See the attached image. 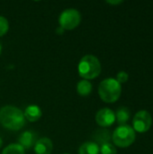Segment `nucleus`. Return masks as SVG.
<instances>
[{"mask_svg": "<svg viewBox=\"0 0 153 154\" xmlns=\"http://www.w3.org/2000/svg\"><path fill=\"white\" fill-rule=\"evenodd\" d=\"M0 124L11 131H18L25 125V117L21 109L14 106H5L0 109Z\"/></svg>", "mask_w": 153, "mask_h": 154, "instance_id": "f257e3e1", "label": "nucleus"}, {"mask_svg": "<svg viewBox=\"0 0 153 154\" xmlns=\"http://www.w3.org/2000/svg\"><path fill=\"white\" fill-rule=\"evenodd\" d=\"M78 74L84 79H93L98 77L101 73L102 67L99 60L91 54L85 55L81 58L78 66Z\"/></svg>", "mask_w": 153, "mask_h": 154, "instance_id": "f03ea898", "label": "nucleus"}, {"mask_svg": "<svg viewBox=\"0 0 153 154\" xmlns=\"http://www.w3.org/2000/svg\"><path fill=\"white\" fill-rule=\"evenodd\" d=\"M122 93L121 84L113 78H108L100 82L98 94L100 98L106 103L116 102Z\"/></svg>", "mask_w": 153, "mask_h": 154, "instance_id": "7ed1b4c3", "label": "nucleus"}, {"mask_svg": "<svg viewBox=\"0 0 153 154\" xmlns=\"http://www.w3.org/2000/svg\"><path fill=\"white\" fill-rule=\"evenodd\" d=\"M136 138L135 131L128 125H119L112 134L114 143L120 148H126L131 146Z\"/></svg>", "mask_w": 153, "mask_h": 154, "instance_id": "20e7f679", "label": "nucleus"}, {"mask_svg": "<svg viewBox=\"0 0 153 154\" xmlns=\"http://www.w3.org/2000/svg\"><path fill=\"white\" fill-rule=\"evenodd\" d=\"M80 22H81L80 13L73 8L64 10L59 17L60 25L64 30H69V31L73 30L79 25Z\"/></svg>", "mask_w": 153, "mask_h": 154, "instance_id": "39448f33", "label": "nucleus"}, {"mask_svg": "<svg viewBox=\"0 0 153 154\" xmlns=\"http://www.w3.org/2000/svg\"><path fill=\"white\" fill-rule=\"evenodd\" d=\"M152 124V118L149 112L145 110L139 111L134 116L133 125V130L138 133H146L150 130Z\"/></svg>", "mask_w": 153, "mask_h": 154, "instance_id": "423d86ee", "label": "nucleus"}, {"mask_svg": "<svg viewBox=\"0 0 153 154\" xmlns=\"http://www.w3.org/2000/svg\"><path fill=\"white\" fill-rule=\"evenodd\" d=\"M96 122L101 127L111 126L115 122V114L110 108H102L96 115Z\"/></svg>", "mask_w": 153, "mask_h": 154, "instance_id": "0eeeda50", "label": "nucleus"}, {"mask_svg": "<svg viewBox=\"0 0 153 154\" xmlns=\"http://www.w3.org/2000/svg\"><path fill=\"white\" fill-rule=\"evenodd\" d=\"M53 149L52 141L50 138L42 137L36 141L34 144L35 154H50Z\"/></svg>", "mask_w": 153, "mask_h": 154, "instance_id": "6e6552de", "label": "nucleus"}, {"mask_svg": "<svg viewBox=\"0 0 153 154\" xmlns=\"http://www.w3.org/2000/svg\"><path fill=\"white\" fill-rule=\"evenodd\" d=\"M19 144L25 150L30 149L31 147L34 146L36 141H35V134L31 131H25L23 132L20 137H19Z\"/></svg>", "mask_w": 153, "mask_h": 154, "instance_id": "1a4fd4ad", "label": "nucleus"}, {"mask_svg": "<svg viewBox=\"0 0 153 154\" xmlns=\"http://www.w3.org/2000/svg\"><path fill=\"white\" fill-rule=\"evenodd\" d=\"M23 116L25 119H27L30 122H36L38 121L41 116V110L38 106L31 105L27 106L23 112Z\"/></svg>", "mask_w": 153, "mask_h": 154, "instance_id": "9d476101", "label": "nucleus"}, {"mask_svg": "<svg viewBox=\"0 0 153 154\" xmlns=\"http://www.w3.org/2000/svg\"><path fill=\"white\" fill-rule=\"evenodd\" d=\"M93 139L95 140L94 143H96V144L103 145L105 143H110V141L112 139V134H111L110 131H108L106 129H98L94 133Z\"/></svg>", "mask_w": 153, "mask_h": 154, "instance_id": "9b49d317", "label": "nucleus"}, {"mask_svg": "<svg viewBox=\"0 0 153 154\" xmlns=\"http://www.w3.org/2000/svg\"><path fill=\"white\" fill-rule=\"evenodd\" d=\"M98 144L94 142H86L78 148V154H99Z\"/></svg>", "mask_w": 153, "mask_h": 154, "instance_id": "f8f14e48", "label": "nucleus"}, {"mask_svg": "<svg viewBox=\"0 0 153 154\" xmlns=\"http://www.w3.org/2000/svg\"><path fill=\"white\" fill-rule=\"evenodd\" d=\"M130 116H131V112H130L129 108H127L125 106L119 107L115 113V120L117 121L119 125H126V123L130 119Z\"/></svg>", "mask_w": 153, "mask_h": 154, "instance_id": "ddd939ff", "label": "nucleus"}, {"mask_svg": "<svg viewBox=\"0 0 153 154\" xmlns=\"http://www.w3.org/2000/svg\"><path fill=\"white\" fill-rule=\"evenodd\" d=\"M77 91L79 96L87 97L92 92V84L87 79H82L77 85Z\"/></svg>", "mask_w": 153, "mask_h": 154, "instance_id": "4468645a", "label": "nucleus"}, {"mask_svg": "<svg viewBox=\"0 0 153 154\" xmlns=\"http://www.w3.org/2000/svg\"><path fill=\"white\" fill-rule=\"evenodd\" d=\"M2 154H25V152L19 143H11L4 149Z\"/></svg>", "mask_w": 153, "mask_h": 154, "instance_id": "2eb2a0df", "label": "nucleus"}, {"mask_svg": "<svg viewBox=\"0 0 153 154\" xmlns=\"http://www.w3.org/2000/svg\"><path fill=\"white\" fill-rule=\"evenodd\" d=\"M101 154H116L117 151L116 148L114 144H112L111 143H105L103 145H101V147L99 148Z\"/></svg>", "mask_w": 153, "mask_h": 154, "instance_id": "dca6fc26", "label": "nucleus"}, {"mask_svg": "<svg viewBox=\"0 0 153 154\" xmlns=\"http://www.w3.org/2000/svg\"><path fill=\"white\" fill-rule=\"evenodd\" d=\"M9 30V23L7 19L0 15V37L4 36Z\"/></svg>", "mask_w": 153, "mask_h": 154, "instance_id": "f3484780", "label": "nucleus"}, {"mask_svg": "<svg viewBox=\"0 0 153 154\" xmlns=\"http://www.w3.org/2000/svg\"><path fill=\"white\" fill-rule=\"evenodd\" d=\"M128 79H129V76H128V74H127L125 71H120V72L117 74L115 79L121 84V83H125V82H127Z\"/></svg>", "mask_w": 153, "mask_h": 154, "instance_id": "a211bd4d", "label": "nucleus"}, {"mask_svg": "<svg viewBox=\"0 0 153 154\" xmlns=\"http://www.w3.org/2000/svg\"><path fill=\"white\" fill-rule=\"evenodd\" d=\"M64 29H62L60 26V27H58L57 29H56V33L57 34H59V35H61V34H63V32H64Z\"/></svg>", "mask_w": 153, "mask_h": 154, "instance_id": "6ab92c4d", "label": "nucleus"}, {"mask_svg": "<svg viewBox=\"0 0 153 154\" xmlns=\"http://www.w3.org/2000/svg\"><path fill=\"white\" fill-rule=\"evenodd\" d=\"M106 3H108L110 5H120L123 3V1H120V0H118V1H106Z\"/></svg>", "mask_w": 153, "mask_h": 154, "instance_id": "aec40b11", "label": "nucleus"}, {"mask_svg": "<svg viewBox=\"0 0 153 154\" xmlns=\"http://www.w3.org/2000/svg\"><path fill=\"white\" fill-rule=\"evenodd\" d=\"M2 145H3V140H2L1 137H0V149H1V147H2Z\"/></svg>", "mask_w": 153, "mask_h": 154, "instance_id": "412c9836", "label": "nucleus"}, {"mask_svg": "<svg viewBox=\"0 0 153 154\" xmlns=\"http://www.w3.org/2000/svg\"><path fill=\"white\" fill-rule=\"evenodd\" d=\"M1 53H2V44L0 42V55H1Z\"/></svg>", "mask_w": 153, "mask_h": 154, "instance_id": "4be33fe9", "label": "nucleus"}, {"mask_svg": "<svg viewBox=\"0 0 153 154\" xmlns=\"http://www.w3.org/2000/svg\"><path fill=\"white\" fill-rule=\"evenodd\" d=\"M64 154H69V153H64Z\"/></svg>", "mask_w": 153, "mask_h": 154, "instance_id": "5701e85b", "label": "nucleus"}]
</instances>
